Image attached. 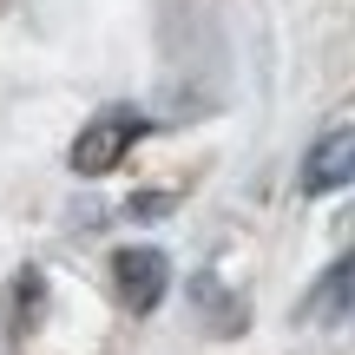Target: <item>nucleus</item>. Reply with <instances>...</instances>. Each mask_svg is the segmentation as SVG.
Returning a JSON list of instances; mask_svg holds the SVG:
<instances>
[{
	"instance_id": "nucleus-1",
	"label": "nucleus",
	"mask_w": 355,
	"mask_h": 355,
	"mask_svg": "<svg viewBox=\"0 0 355 355\" xmlns=\"http://www.w3.org/2000/svg\"><path fill=\"white\" fill-rule=\"evenodd\" d=\"M139 132H145L139 112H99V119L73 139V171H79V178H105L119 158L132 152V139H139Z\"/></svg>"
},
{
	"instance_id": "nucleus-2",
	"label": "nucleus",
	"mask_w": 355,
	"mask_h": 355,
	"mask_svg": "<svg viewBox=\"0 0 355 355\" xmlns=\"http://www.w3.org/2000/svg\"><path fill=\"white\" fill-rule=\"evenodd\" d=\"M112 283L119 296H125V309H158L171 290V257L158 250V243H125V250L112 257Z\"/></svg>"
},
{
	"instance_id": "nucleus-3",
	"label": "nucleus",
	"mask_w": 355,
	"mask_h": 355,
	"mask_svg": "<svg viewBox=\"0 0 355 355\" xmlns=\"http://www.w3.org/2000/svg\"><path fill=\"white\" fill-rule=\"evenodd\" d=\"M296 184H303V198H322V191L355 184V125L322 132V139L303 152V171H296Z\"/></svg>"
},
{
	"instance_id": "nucleus-4",
	"label": "nucleus",
	"mask_w": 355,
	"mask_h": 355,
	"mask_svg": "<svg viewBox=\"0 0 355 355\" xmlns=\"http://www.w3.org/2000/svg\"><path fill=\"white\" fill-rule=\"evenodd\" d=\"M349 290H355V257H343V263L322 277V290H316V303H309V316L316 322H336L349 309Z\"/></svg>"
}]
</instances>
